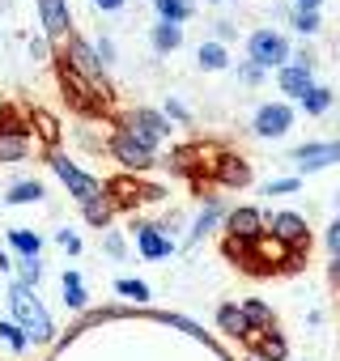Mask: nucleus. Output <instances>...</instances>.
<instances>
[{"mask_svg": "<svg viewBox=\"0 0 340 361\" xmlns=\"http://www.w3.org/2000/svg\"><path fill=\"white\" fill-rule=\"evenodd\" d=\"M9 306H13V323L26 331V340H35V344H51V336H56V327H51V314H47V306L35 298V289H26V285H9Z\"/></svg>", "mask_w": 340, "mask_h": 361, "instance_id": "obj_1", "label": "nucleus"}, {"mask_svg": "<svg viewBox=\"0 0 340 361\" xmlns=\"http://www.w3.org/2000/svg\"><path fill=\"white\" fill-rule=\"evenodd\" d=\"M119 132H128L132 140H140V145H149V149H157L166 136H170V123H166V115L162 111H149V106H136V111H128L123 115V123H119Z\"/></svg>", "mask_w": 340, "mask_h": 361, "instance_id": "obj_2", "label": "nucleus"}, {"mask_svg": "<svg viewBox=\"0 0 340 361\" xmlns=\"http://www.w3.org/2000/svg\"><path fill=\"white\" fill-rule=\"evenodd\" d=\"M247 56H251V64H260L264 73H268V68H285V64H289V43H285V35H277V30H255V35L247 39Z\"/></svg>", "mask_w": 340, "mask_h": 361, "instance_id": "obj_3", "label": "nucleus"}, {"mask_svg": "<svg viewBox=\"0 0 340 361\" xmlns=\"http://www.w3.org/2000/svg\"><path fill=\"white\" fill-rule=\"evenodd\" d=\"M47 161H51V170L60 174V183H64V188H68V192H73V196H77L81 204H85V200H94V196L102 192V183H98V178H94V174H85L81 166H73V161H68L64 153L47 149Z\"/></svg>", "mask_w": 340, "mask_h": 361, "instance_id": "obj_4", "label": "nucleus"}, {"mask_svg": "<svg viewBox=\"0 0 340 361\" xmlns=\"http://www.w3.org/2000/svg\"><path fill=\"white\" fill-rule=\"evenodd\" d=\"M340 161V140H310V145H298L293 149V166H298V178L302 174H315V170H327Z\"/></svg>", "mask_w": 340, "mask_h": 361, "instance_id": "obj_5", "label": "nucleus"}, {"mask_svg": "<svg viewBox=\"0 0 340 361\" xmlns=\"http://www.w3.org/2000/svg\"><path fill=\"white\" fill-rule=\"evenodd\" d=\"M289 128H293V106H285V102H264L255 111V119H251V132L264 136V140H277Z\"/></svg>", "mask_w": 340, "mask_h": 361, "instance_id": "obj_6", "label": "nucleus"}, {"mask_svg": "<svg viewBox=\"0 0 340 361\" xmlns=\"http://www.w3.org/2000/svg\"><path fill=\"white\" fill-rule=\"evenodd\" d=\"M268 217L255 209V204H243V209H230L226 213V238H243V243H255V238H264L268 230Z\"/></svg>", "mask_w": 340, "mask_h": 361, "instance_id": "obj_7", "label": "nucleus"}, {"mask_svg": "<svg viewBox=\"0 0 340 361\" xmlns=\"http://www.w3.org/2000/svg\"><path fill=\"white\" fill-rule=\"evenodd\" d=\"M268 234H272L277 243H285L289 251H302V255H306V247H310V230H306V221H302L298 213H272V217H268Z\"/></svg>", "mask_w": 340, "mask_h": 361, "instance_id": "obj_8", "label": "nucleus"}, {"mask_svg": "<svg viewBox=\"0 0 340 361\" xmlns=\"http://www.w3.org/2000/svg\"><path fill=\"white\" fill-rule=\"evenodd\" d=\"M213 183L217 188H247L251 183V161L238 157V153H217V161L209 166Z\"/></svg>", "mask_w": 340, "mask_h": 361, "instance_id": "obj_9", "label": "nucleus"}, {"mask_svg": "<svg viewBox=\"0 0 340 361\" xmlns=\"http://www.w3.org/2000/svg\"><path fill=\"white\" fill-rule=\"evenodd\" d=\"M68 68H73L77 77H85L94 90H102V77H107V68L98 64V51H94L85 39H73V43H68Z\"/></svg>", "mask_w": 340, "mask_h": 361, "instance_id": "obj_10", "label": "nucleus"}, {"mask_svg": "<svg viewBox=\"0 0 340 361\" xmlns=\"http://www.w3.org/2000/svg\"><path fill=\"white\" fill-rule=\"evenodd\" d=\"M111 153H115V161H123L128 170H149V166H153V149L140 145V140H132L128 132H115V136H111Z\"/></svg>", "mask_w": 340, "mask_h": 361, "instance_id": "obj_11", "label": "nucleus"}, {"mask_svg": "<svg viewBox=\"0 0 340 361\" xmlns=\"http://www.w3.org/2000/svg\"><path fill=\"white\" fill-rule=\"evenodd\" d=\"M277 85H281V94H289V98H306L310 90H315V77H310V68L306 64H285V68H277Z\"/></svg>", "mask_w": 340, "mask_h": 361, "instance_id": "obj_12", "label": "nucleus"}, {"mask_svg": "<svg viewBox=\"0 0 340 361\" xmlns=\"http://www.w3.org/2000/svg\"><path fill=\"white\" fill-rule=\"evenodd\" d=\"M39 18H43L47 39H68L73 18H68V5H64V0H39Z\"/></svg>", "mask_w": 340, "mask_h": 361, "instance_id": "obj_13", "label": "nucleus"}, {"mask_svg": "<svg viewBox=\"0 0 340 361\" xmlns=\"http://www.w3.org/2000/svg\"><path fill=\"white\" fill-rule=\"evenodd\" d=\"M136 247H140L145 259H166V255H175V243L162 234V226H136Z\"/></svg>", "mask_w": 340, "mask_h": 361, "instance_id": "obj_14", "label": "nucleus"}, {"mask_svg": "<svg viewBox=\"0 0 340 361\" xmlns=\"http://www.w3.org/2000/svg\"><path fill=\"white\" fill-rule=\"evenodd\" d=\"M251 348H255V361H285L289 357V340L272 327V331H260V336H251L247 340Z\"/></svg>", "mask_w": 340, "mask_h": 361, "instance_id": "obj_15", "label": "nucleus"}, {"mask_svg": "<svg viewBox=\"0 0 340 361\" xmlns=\"http://www.w3.org/2000/svg\"><path fill=\"white\" fill-rule=\"evenodd\" d=\"M238 306H243V319H247L251 336H260V331H272V327H277V314H272V306H268V302H260V298H243Z\"/></svg>", "mask_w": 340, "mask_h": 361, "instance_id": "obj_16", "label": "nucleus"}, {"mask_svg": "<svg viewBox=\"0 0 340 361\" xmlns=\"http://www.w3.org/2000/svg\"><path fill=\"white\" fill-rule=\"evenodd\" d=\"M217 327H221L230 340H251V327H247L238 302H221V306H217Z\"/></svg>", "mask_w": 340, "mask_h": 361, "instance_id": "obj_17", "label": "nucleus"}, {"mask_svg": "<svg viewBox=\"0 0 340 361\" xmlns=\"http://www.w3.org/2000/svg\"><path fill=\"white\" fill-rule=\"evenodd\" d=\"M149 39H153V51H157V56H170V51L183 47V26H175V22H157V26L149 30Z\"/></svg>", "mask_w": 340, "mask_h": 361, "instance_id": "obj_18", "label": "nucleus"}, {"mask_svg": "<svg viewBox=\"0 0 340 361\" xmlns=\"http://www.w3.org/2000/svg\"><path fill=\"white\" fill-rule=\"evenodd\" d=\"M26 153H30V136H26V132L0 128V166H5V161H22Z\"/></svg>", "mask_w": 340, "mask_h": 361, "instance_id": "obj_19", "label": "nucleus"}, {"mask_svg": "<svg viewBox=\"0 0 340 361\" xmlns=\"http://www.w3.org/2000/svg\"><path fill=\"white\" fill-rule=\"evenodd\" d=\"M81 217H85L90 226H111V217H115V200H111L107 192H98L94 200L81 204Z\"/></svg>", "mask_w": 340, "mask_h": 361, "instance_id": "obj_20", "label": "nucleus"}, {"mask_svg": "<svg viewBox=\"0 0 340 361\" xmlns=\"http://www.w3.org/2000/svg\"><path fill=\"white\" fill-rule=\"evenodd\" d=\"M43 196H47V192H43L39 178H22V183H9L5 204H35V200H43Z\"/></svg>", "mask_w": 340, "mask_h": 361, "instance_id": "obj_21", "label": "nucleus"}, {"mask_svg": "<svg viewBox=\"0 0 340 361\" xmlns=\"http://www.w3.org/2000/svg\"><path fill=\"white\" fill-rule=\"evenodd\" d=\"M153 9H157V22H175L179 26V22L192 18L196 5H192V0H153Z\"/></svg>", "mask_w": 340, "mask_h": 361, "instance_id": "obj_22", "label": "nucleus"}, {"mask_svg": "<svg viewBox=\"0 0 340 361\" xmlns=\"http://www.w3.org/2000/svg\"><path fill=\"white\" fill-rule=\"evenodd\" d=\"M196 64H200L205 73H221V68L230 64V56H226V47H221V43H213V39H209V43H200Z\"/></svg>", "mask_w": 340, "mask_h": 361, "instance_id": "obj_23", "label": "nucleus"}, {"mask_svg": "<svg viewBox=\"0 0 340 361\" xmlns=\"http://www.w3.org/2000/svg\"><path fill=\"white\" fill-rule=\"evenodd\" d=\"M9 247H13L22 259H39V255H43V238L30 234V230H9Z\"/></svg>", "mask_w": 340, "mask_h": 361, "instance_id": "obj_24", "label": "nucleus"}, {"mask_svg": "<svg viewBox=\"0 0 340 361\" xmlns=\"http://www.w3.org/2000/svg\"><path fill=\"white\" fill-rule=\"evenodd\" d=\"M221 213H226V209H221V200L213 196V200L205 204V213H200V221H196V230H192V243H200V238H205V234H209V230L217 226V217H221Z\"/></svg>", "mask_w": 340, "mask_h": 361, "instance_id": "obj_25", "label": "nucleus"}, {"mask_svg": "<svg viewBox=\"0 0 340 361\" xmlns=\"http://www.w3.org/2000/svg\"><path fill=\"white\" fill-rule=\"evenodd\" d=\"M302 111H306V115H327V111H332V90L315 85V90L302 98Z\"/></svg>", "mask_w": 340, "mask_h": 361, "instance_id": "obj_26", "label": "nucleus"}, {"mask_svg": "<svg viewBox=\"0 0 340 361\" xmlns=\"http://www.w3.org/2000/svg\"><path fill=\"white\" fill-rule=\"evenodd\" d=\"M18 285H26V289H39L43 285V264L39 259H18V276H13Z\"/></svg>", "mask_w": 340, "mask_h": 361, "instance_id": "obj_27", "label": "nucleus"}, {"mask_svg": "<svg viewBox=\"0 0 340 361\" xmlns=\"http://www.w3.org/2000/svg\"><path fill=\"white\" fill-rule=\"evenodd\" d=\"M64 302H68L73 310H81V306L90 302V293H85V285H81L77 272H64Z\"/></svg>", "mask_w": 340, "mask_h": 361, "instance_id": "obj_28", "label": "nucleus"}, {"mask_svg": "<svg viewBox=\"0 0 340 361\" xmlns=\"http://www.w3.org/2000/svg\"><path fill=\"white\" fill-rule=\"evenodd\" d=\"M107 196H119V200H128V204H132V200H140V196H153V192H145V188L136 183V178H115V183L107 188Z\"/></svg>", "mask_w": 340, "mask_h": 361, "instance_id": "obj_29", "label": "nucleus"}, {"mask_svg": "<svg viewBox=\"0 0 340 361\" xmlns=\"http://www.w3.org/2000/svg\"><path fill=\"white\" fill-rule=\"evenodd\" d=\"M221 255L234 259V264H243V268H251V243H243V238H226L221 243Z\"/></svg>", "mask_w": 340, "mask_h": 361, "instance_id": "obj_30", "label": "nucleus"}, {"mask_svg": "<svg viewBox=\"0 0 340 361\" xmlns=\"http://www.w3.org/2000/svg\"><path fill=\"white\" fill-rule=\"evenodd\" d=\"M115 293H123V298H132V302H149V285H145V281H132V276L115 281Z\"/></svg>", "mask_w": 340, "mask_h": 361, "instance_id": "obj_31", "label": "nucleus"}, {"mask_svg": "<svg viewBox=\"0 0 340 361\" xmlns=\"http://www.w3.org/2000/svg\"><path fill=\"white\" fill-rule=\"evenodd\" d=\"M0 340H5V344H9L13 353H22V348L30 344V340H26V331H22L18 323H9V319H5V323H0Z\"/></svg>", "mask_w": 340, "mask_h": 361, "instance_id": "obj_32", "label": "nucleus"}, {"mask_svg": "<svg viewBox=\"0 0 340 361\" xmlns=\"http://www.w3.org/2000/svg\"><path fill=\"white\" fill-rule=\"evenodd\" d=\"M293 30L298 35H315L319 30V9H293Z\"/></svg>", "mask_w": 340, "mask_h": 361, "instance_id": "obj_33", "label": "nucleus"}, {"mask_svg": "<svg viewBox=\"0 0 340 361\" xmlns=\"http://www.w3.org/2000/svg\"><path fill=\"white\" fill-rule=\"evenodd\" d=\"M298 188H302V178L289 174V178H272V183L264 188V196H289V192H298Z\"/></svg>", "mask_w": 340, "mask_h": 361, "instance_id": "obj_34", "label": "nucleus"}, {"mask_svg": "<svg viewBox=\"0 0 340 361\" xmlns=\"http://www.w3.org/2000/svg\"><path fill=\"white\" fill-rule=\"evenodd\" d=\"M94 51H98V64H102V68H111V64H115V43H111L107 35L94 43Z\"/></svg>", "mask_w": 340, "mask_h": 361, "instance_id": "obj_35", "label": "nucleus"}, {"mask_svg": "<svg viewBox=\"0 0 340 361\" xmlns=\"http://www.w3.org/2000/svg\"><path fill=\"white\" fill-rule=\"evenodd\" d=\"M238 77H243V85H260V81H264V68L251 64V60H243V64H238Z\"/></svg>", "mask_w": 340, "mask_h": 361, "instance_id": "obj_36", "label": "nucleus"}, {"mask_svg": "<svg viewBox=\"0 0 340 361\" xmlns=\"http://www.w3.org/2000/svg\"><path fill=\"white\" fill-rule=\"evenodd\" d=\"M102 251H107L111 259H123V238H119V230H111V234L102 238Z\"/></svg>", "mask_w": 340, "mask_h": 361, "instance_id": "obj_37", "label": "nucleus"}, {"mask_svg": "<svg viewBox=\"0 0 340 361\" xmlns=\"http://www.w3.org/2000/svg\"><path fill=\"white\" fill-rule=\"evenodd\" d=\"M56 243H60L68 255H81V238H77L73 230H60V234H56Z\"/></svg>", "mask_w": 340, "mask_h": 361, "instance_id": "obj_38", "label": "nucleus"}, {"mask_svg": "<svg viewBox=\"0 0 340 361\" xmlns=\"http://www.w3.org/2000/svg\"><path fill=\"white\" fill-rule=\"evenodd\" d=\"M327 251H332V255H340V217L327 226Z\"/></svg>", "mask_w": 340, "mask_h": 361, "instance_id": "obj_39", "label": "nucleus"}, {"mask_svg": "<svg viewBox=\"0 0 340 361\" xmlns=\"http://www.w3.org/2000/svg\"><path fill=\"white\" fill-rule=\"evenodd\" d=\"M166 119H192V115H188V106H183L179 98H170V102H166Z\"/></svg>", "mask_w": 340, "mask_h": 361, "instance_id": "obj_40", "label": "nucleus"}, {"mask_svg": "<svg viewBox=\"0 0 340 361\" xmlns=\"http://www.w3.org/2000/svg\"><path fill=\"white\" fill-rule=\"evenodd\" d=\"M327 281L340 289V255H332V264H327Z\"/></svg>", "mask_w": 340, "mask_h": 361, "instance_id": "obj_41", "label": "nucleus"}, {"mask_svg": "<svg viewBox=\"0 0 340 361\" xmlns=\"http://www.w3.org/2000/svg\"><path fill=\"white\" fill-rule=\"evenodd\" d=\"M94 5H98L102 13H119V9H123V0H94Z\"/></svg>", "mask_w": 340, "mask_h": 361, "instance_id": "obj_42", "label": "nucleus"}, {"mask_svg": "<svg viewBox=\"0 0 340 361\" xmlns=\"http://www.w3.org/2000/svg\"><path fill=\"white\" fill-rule=\"evenodd\" d=\"M217 39H221V43L234 39V26H230V22H217Z\"/></svg>", "mask_w": 340, "mask_h": 361, "instance_id": "obj_43", "label": "nucleus"}, {"mask_svg": "<svg viewBox=\"0 0 340 361\" xmlns=\"http://www.w3.org/2000/svg\"><path fill=\"white\" fill-rule=\"evenodd\" d=\"M30 56H35V60H47V47H43V39H35V43H30Z\"/></svg>", "mask_w": 340, "mask_h": 361, "instance_id": "obj_44", "label": "nucleus"}, {"mask_svg": "<svg viewBox=\"0 0 340 361\" xmlns=\"http://www.w3.org/2000/svg\"><path fill=\"white\" fill-rule=\"evenodd\" d=\"M293 5H298V9H319L323 0H293Z\"/></svg>", "mask_w": 340, "mask_h": 361, "instance_id": "obj_45", "label": "nucleus"}, {"mask_svg": "<svg viewBox=\"0 0 340 361\" xmlns=\"http://www.w3.org/2000/svg\"><path fill=\"white\" fill-rule=\"evenodd\" d=\"M213 5H226V0H213Z\"/></svg>", "mask_w": 340, "mask_h": 361, "instance_id": "obj_46", "label": "nucleus"}, {"mask_svg": "<svg viewBox=\"0 0 340 361\" xmlns=\"http://www.w3.org/2000/svg\"><path fill=\"white\" fill-rule=\"evenodd\" d=\"M336 204H340V192H336Z\"/></svg>", "mask_w": 340, "mask_h": 361, "instance_id": "obj_47", "label": "nucleus"}]
</instances>
